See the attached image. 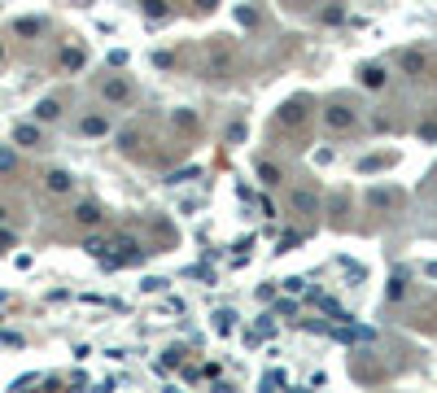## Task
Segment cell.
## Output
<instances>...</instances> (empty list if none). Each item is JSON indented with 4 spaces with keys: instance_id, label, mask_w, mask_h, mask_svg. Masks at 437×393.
Here are the masks:
<instances>
[{
    "instance_id": "28",
    "label": "cell",
    "mask_w": 437,
    "mask_h": 393,
    "mask_svg": "<svg viewBox=\"0 0 437 393\" xmlns=\"http://www.w3.org/2000/svg\"><path fill=\"white\" fill-rule=\"evenodd\" d=\"M420 136H424V140H437V123H429V127H420Z\"/></svg>"
},
{
    "instance_id": "9",
    "label": "cell",
    "mask_w": 437,
    "mask_h": 393,
    "mask_svg": "<svg viewBox=\"0 0 437 393\" xmlns=\"http://www.w3.org/2000/svg\"><path fill=\"white\" fill-rule=\"evenodd\" d=\"M359 84L363 88H385V66H359Z\"/></svg>"
},
{
    "instance_id": "24",
    "label": "cell",
    "mask_w": 437,
    "mask_h": 393,
    "mask_svg": "<svg viewBox=\"0 0 437 393\" xmlns=\"http://www.w3.org/2000/svg\"><path fill=\"white\" fill-rule=\"evenodd\" d=\"M175 127H180V131H192V127H197V118H192L188 109H180V114H175Z\"/></svg>"
},
{
    "instance_id": "22",
    "label": "cell",
    "mask_w": 437,
    "mask_h": 393,
    "mask_svg": "<svg viewBox=\"0 0 437 393\" xmlns=\"http://www.w3.org/2000/svg\"><path fill=\"white\" fill-rule=\"evenodd\" d=\"M140 144V131H118V149L127 153V149H136Z\"/></svg>"
},
{
    "instance_id": "19",
    "label": "cell",
    "mask_w": 437,
    "mask_h": 393,
    "mask_svg": "<svg viewBox=\"0 0 437 393\" xmlns=\"http://www.w3.org/2000/svg\"><path fill=\"white\" fill-rule=\"evenodd\" d=\"M140 5H144V18H167V0H140Z\"/></svg>"
},
{
    "instance_id": "8",
    "label": "cell",
    "mask_w": 437,
    "mask_h": 393,
    "mask_svg": "<svg viewBox=\"0 0 437 393\" xmlns=\"http://www.w3.org/2000/svg\"><path fill=\"white\" fill-rule=\"evenodd\" d=\"M101 206L96 201H84V206H75V223H84V227H101Z\"/></svg>"
},
{
    "instance_id": "16",
    "label": "cell",
    "mask_w": 437,
    "mask_h": 393,
    "mask_svg": "<svg viewBox=\"0 0 437 393\" xmlns=\"http://www.w3.org/2000/svg\"><path fill=\"white\" fill-rule=\"evenodd\" d=\"M394 162H398L394 153H381V157H363V162H359V171H363V175H371V171H385V167H394Z\"/></svg>"
},
{
    "instance_id": "29",
    "label": "cell",
    "mask_w": 437,
    "mask_h": 393,
    "mask_svg": "<svg viewBox=\"0 0 437 393\" xmlns=\"http://www.w3.org/2000/svg\"><path fill=\"white\" fill-rule=\"evenodd\" d=\"M0 249H13V236L9 232H0Z\"/></svg>"
},
{
    "instance_id": "31",
    "label": "cell",
    "mask_w": 437,
    "mask_h": 393,
    "mask_svg": "<svg viewBox=\"0 0 437 393\" xmlns=\"http://www.w3.org/2000/svg\"><path fill=\"white\" fill-rule=\"evenodd\" d=\"M429 275H433V280H437V262H429Z\"/></svg>"
},
{
    "instance_id": "12",
    "label": "cell",
    "mask_w": 437,
    "mask_h": 393,
    "mask_svg": "<svg viewBox=\"0 0 437 393\" xmlns=\"http://www.w3.org/2000/svg\"><path fill=\"white\" fill-rule=\"evenodd\" d=\"M84 61H88V57H84V48H75V44H70V48H61V70H84Z\"/></svg>"
},
{
    "instance_id": "2",
    "label": "cell",
    "mask_w": 437,
    "mask_h": 393,
    "mask_svg": "<svg viewBox=\"0 0 437 393\" xmlns=\"http://www.w3.org/2000/svg\"><path fill=\"white\" fill-rule=\"evenodd\" d=\"M306 114H311V101H306V96H293V101H284V105H280L276 123L293 131V127H302V123H306Z\"/></svg>"
},
{
    "instance_id": "5",
    "label": "cell",
    "mask_w": 437,
    "mask_h": 393,
    "mask_svg": "<svg viewBox=\"0 0 437 393\" xmlns=\"http://www.w3.org/2000/svg\"><path fill=\"white\" fill-rule=\"evenodd\" d=\"M402 70L415 75V79H424L429 75V53H424V48H407V53H402Z\"/></svg>"
},
{
    "instance_id": "30",
    "label": "cell",
    "mask_w": 437,
    "mask_h": 393,
    "mask_svg": "<svg viewBox=\"0 0 437 393\" xmlns=\"http://www.w3.org/2000/svg\"><path fill=\"white\" fill-rule=\"evenodd\" d=\"M219 5V0H197V9H215Z\"/></svg>"
},
{
    "instance_id": "13",
    "label": "cell",
    "mask_w": 437,
    "mask_h": 393,
    "mask_svg": "<svg viewBox=\"0 0 437 393\" xmlns=\"http://www.w3.org/2000/svg\"><path fill=\"white\" fill-rule=\"evenodd\" d=\"M13 31H18L22 40H36V36H44V22L40 18H18V22H13Z\"/></svg>"
},
{
    "instance_id": "4",
    "label": "cell",
    "mask_w": 437,
    "mask_h": 393,
    "mask_svg": "<svg viewBox=\"0 0 437 393\" xmlns=\"http://www.w3.org/2000/svg\"><path fill=\"white\" fill-rule=\"evenodd\" d=\"M323 123H328L332 131H350L354 127V109L350 105H328L323 109Z\"/></svg>"
},
{
    "instance_id": "21",
    "label": "cell",
    "mask_w": 437,
    "mask_h": 393,
    "mask_svg": "<svg viewBox=\"0 0 437 393\" xmlns=\"http://www.w3.org/2000/svg\"><path fill=\"white\" fill-rule=\"evenodd\" d=\"M105 249H109V245H105L101 236H88V240H84V254H92V258H101Z\"/></svg>"
},
{
    "instance_id": "7",
    "label": "cell",
    "mask_w": 437,
    "mask_h": 393,
    "mask_svg": "<svg viewBox=\"0 0 437 393\" xmlns=\"http://www.w3.org/2000/svg\"><path fill=\"white\" fill-rule=\"evenodd\" d=\"M101 96H105V101H127V96H132V84H127V79H105V84H101Z\"/></svg>"
},
{
    "instance_id": "23",
    "label": "cell",
    "mask_w": 437,
    "mask_h": 393,
    "mask_svg": "<svg viewBox=\"0 0 437 393\" xmlns=\"http://www.w3.org/2000/svg\"><path fill=\"white\" fill-rule=\"evenodd\" d=\"M323 22H328V26H337V22H346V9H342V5H332V9H323Z\"/></svg>"
},
{
    "instance_id": "32",
    "label": "cell",
    "mask_w": 437,
    "mask_h": 393,
    "mask_svg": "<svg viewBox=\"0 0 437 393\" xmlns=\"http://www.w3.org/2000/svg\"><path fill=\"white\" fill-rule=\"evenodd\" d=\"M0 219H5V206H0Z\"/></svg>"
},
{
    "instance_id": "1",
    "label": "cell",
    "mask_w": 437,
    "mask_h": 393,
    "mask_svg": "<svg viewBox=\"0 0 437 393\" xmlns=\"http://www.w3.org/2000/svg\"><path fill=\"white\" fill-rule=\"evenodd\" d=\"M402 206H407L402 188H367V210H376V215H394Z\"/></svg>"
},
{
    "instance_id": "25",
    "label": "cell",
    "mask_w": 437,
    "mask_h": 393,
    "mask_svg": "<svg viewBox=\"0 0 437 393\" xmlns=\"http://www.w3.org/2000/svg\"><path fill=\"white\" fill-rule=\"evenodd\" d=\"M13 167H18V157H13V149H0V175H5V171H13Z\"/></svg>"
},
{
    "instance_id": "20",
    "label": "cell",
    "mask_w": 437,
    "mask_h": 393,
    "mask_svg": "<svg viewBox=\"0 0 437 393\" xmlns=\"http://www.w3.org/2000/svg\"><path fill=\"white\" fill-rule=\"evenodd\" d=\"M158 371H171V367H180V350H167V354H158Z\"/></svg>"
},
{
    "instance_id": "26",
    "label": "cell",
    "mask_w": 437,
    "mask_h": 393,
    "mask_svg": "<svg viewBox=\"0 0 437 393\" xmlns=\"http://www.w3.org/2000/svg\"><path fill=\"white\" fill-rule=\"evenodd\" d=\"M302 284H306L302 275H289V280H284V293H302Z\"/></svg>"
},
{
    "instance_id": "11",
    "label": "cell",
    "mask_w": 437,
    "mask_h": 393,
    "mask_svg": "<svg viewBox=\"0 0 437 393\" xmlns=\"http://www.w3.org/2000/svg\"><path fill=\"white\" fill-rule=\"evenodd\" d=\"M36 118H40V123H53V118H61V101H57V96H44V101L36 105Z\"/></svg>"
},
{
    "instance_id": "27",
    "label": "cell",
    "mask_w": 437,
    "mask_h": 393,
    "mask_svg": "<svg viewBox=\"0 0 437 393\" xmlns=\"http://www.w3.org/2000/svg\"><path fill=\"white\" fill-rule=\"evenodd\" d=\"M402 298V275H394V280H390V302H398Z\"/></svg>"
},
{
    "instance_id": "15",
    "label": "cell",
    "mask_w": 437,
    "mask_h": 393,
    "mask_svg": "<svg viewBox=\"0 0 437 393\" xmlns=\"http://www.w3.org/2000/svg\"><path fill=\"white\" fill-rule=\"evenodd\" d=\"M293 210H298V215H315V210H319V196H315V192H293Z\"/></svg>"
},
{
    "instance_id": "18",
    "label": "cell",
    "mask_w": 437,
    "mask_h": 393,
    "mask_svg": "<svg viewBox=\"0 0 437 393\" xmlns=\"http://www.w3.org/2000/svg\"><path fill=\"white\" fill-rule=\"evenodd\" d=\"M258 179L263 184H280V167L276 162H258Z\"/></svg>"
},
{
    "instance_id": "6",
    "label": "cell",
    "mask_w": 437,
    "mask_h": 393,
    "mask_svg": "<svg viewBox=\"0 0 437 393\" xmlns=\"http://www.w3.org/2000/svg\"><path fill=\"white\" fill-rule=\"evenodd\" d=\"M13 140H18L22 149H40V140H44V136H40V127H36V123H18V127H13Z\"/></svg>"
},
{
    "instance_id": "3",
    "label": "cell",
    "mask_w": 437,
    "mask_h": 393,
    "mask_svg": "<svg viewBox=\"0 0 437 393\" xmlns=\"http://www.w3.org/2000/svg\"><path fill=\"white\" fill-rule=\"evenodd\" d=\"M206 61H210V66H206V75H210V79H219V75H228V61H232V57H228V48L215 40V44L206 48Z\"/></svg>"
},
{
    "instance_id": "10",
    "label": "cell",
    "mask_w": 437,
    "mask_h": 393,
    "mask_svg": "<svg viewBox=\"0 0 437 393\" xmlns=\"http://www.w3.org/2000/svg\"><path fill=\"white\" fill-rule=\"evenodd\" d=\"M70 184H75L70 171H48V175H44V188H48V192H70Z\"/></svg>"
},
{
    "instance_id": "17",
    "label": "cell",
    "mask_w": 437,
    "mask_h": 393,
    "mask_svg": "<svg viewBox=\"0 0 437 393\" xmlns=\"http://www.w3.org/2000/svg\"><path fill=\"white\" fill-rule=\"evenodd\" d=\"M232 328H236V310H219V315H215V332H219V337H228Z\"/></svg>"
},
{
    "instance_id": "33",
    "label": "cell",
    "mask_w": 437,
    "mask_h": 393,
    "mask_svg": "<svg viewBox=\"0 0 437 393\" xmlns=\"http://www.w3.org/2000/svg\"><path fill=\"white\" fill-rule=\"evenodd\" d=\"M0 57H5V44H0Z\"/></svg>"
},
{
    "instance_id": "14",
    "label": "cell",
    "mask_w": 437,
    "mask_h": 393,
    "mask_svg": "<svg viewBox=\"0 0 437 393\" xmlns=\"http://www.w3.org/2000/svg\"><path fill=\"white\" fill-rule=\"evenodd\" d=\"M79 131H84V136H105V131H109V123L101 118V114H88V118L79 123Z\"/></svg>"
}]
</instances>
